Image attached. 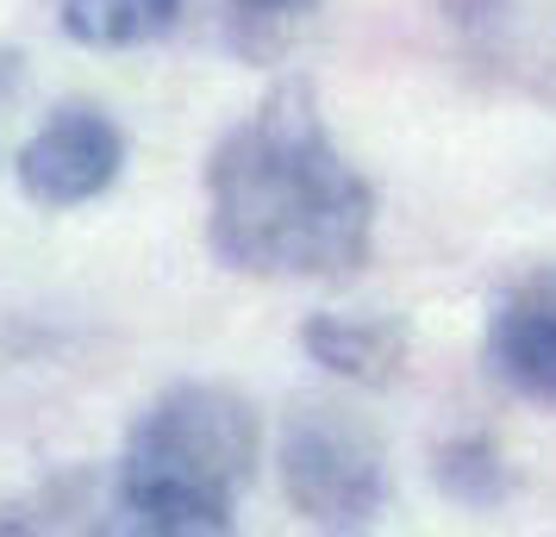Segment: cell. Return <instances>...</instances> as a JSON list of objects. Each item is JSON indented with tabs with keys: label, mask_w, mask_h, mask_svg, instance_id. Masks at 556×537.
Returning a JSON list of instances; mask_svg holds the SVG:
<instances>
[{
	"label": "cell",
	"mask_w": 556,
	"mask_h": 537,
	"mask_svg": "<svg viewBox=\"0 0 556 537\" xmlns=\"http://www.w3.org/2000/svg\"><path fill=\"white\" fill-rule=\"evenodd\" d=\"M306 357L344 375L356 387H388L406 369V332L394 319H351V312H319L301 325Z\"/></svg>",
	"instance_id": "obj_6"
},
{
	"label": "cell",
	"mask_w": 556,
	"mask_h": 537,
	"mask_svg": "<svg viewBox=\"0 0 556 537\" xmlns=\"http://www.w3.org/2000/svg\"><path fill=\"white\" fill-rule=\"evenodd\" d=\"M431 475H438V487H444L451 500H463V507H494L506 494L501 450H494L488 437H456V444H444L438 462H431Z\"/></svg>",
	"instance_id": "obj_8"
},
{
	"label": "cell",
	"mask_w": 556,
	"mask_h": 537,
	"mask_svg": "<svg viewBox=\"0 0 556 537\" xmlns=\"http://www.w3.org/2000/svg\"><path fill=\"white\" fill-rule=\"evenodd\" d=\"M119 163H126V138L119 126L94 113V106H63L51 126H38V138H26V151L13 163V176H20V194L38 206H81L106 194L113 176H119Z\"/></svg>",
	"instance_id": "obj_4"
},
{
	"label": "cell",
	"mask_w": 556,
	"mask_h": 537,
	"mask_svg": "<svg viewBox=\"0 0 556 537\" xmlns=\"http://www.w3.org/2000/svg\"><path fill=\"white\" fill-rule=\"evenodd\" d=\"M281 487L288 507L319 532H363L388 507V457L369 419L306 400L281 425Z\"/></svg>",
	"instance_id": "obj_3"
},
{
	"label": "cell",
	"mask_w": 556,
	"mask_h": 537,
	"mask_svg": "<svg viewBox=\"0 0 556 537\" xmlns=\"http://www.w3.org/2000/svg\"><path fill=\"white\" fill-rule=\"evenodd\" d=\"M206 244L269 282H338L369 263L376 188L331 144L306 81L269 88L206 156Z\"/></svg>",
	"instance_id": "obj_1"
},
{
	"label": "cell",
	"mask_w": 556,
	"mask_h": 537,
	"mask_svg": "<svg viewBox=\"0 0 556 537\" xmlns=\"http://www.w3.org/2000/svg\"><path fill=\"white\" fill-rule=\"evenodd\" d=\"M238 26H288V20H301L313 13L319 0H219Z\"/></svg>",
	"instance_id": "obj_9"
},
{
	"label": "cell",
	"mask_w": 556,
	"mask_h": 537,
	"mask_svg": "<svg viewBox=\"0 0 556 537\" xmlns=\"http://www.w3.org/2000/svg\"><path fill=\"white\" fill-rule=\"evenodd\" d=\"M251 475L256 407L219 382H181L131 425L113 469V525L144 537H219Z\"/></svg>",
	"instance_id": "obj_2"
},
{
	"label": "cell",
	"mask_w": 556,
	"mask_h": 537,
	"mask_svg": "<svg viewBox=\"0 0 556 537\" xmlns=\"http://www.w3.org/2000/svg\"><path fill=\"white\" fill-rule=\"evenodd\" d=\"M181 20V0H56V26L88 51H131L151 44Z\"/></svg>",
	"instance_id": "obj_7"
},
{
	"label": "cell",
	"mask_w": 556,
	"mask_h": 537,
	"mask_svg": "<svg viewBox=\"0 0 556 537\" xmlns=\"http://www.w3.org/2000/svg\"><path fill=\"white\" fill-rule=\"evenodd\" d=\"M488 369L526 400H556V263L531 269L488 312Z\"/></svg>",
	"instance_id": "obj_5"
},
{
	"label": "cell",
	"mask_w": 556,
	"mask_h": 537,
	"mask_svg": "<svg viewBox=\"0 0 556 537\" xmlns=\"http://www.w3.org/2000/svg\"><path fill=\"white\" fill-rule=\"evenodd\" d=\"M13 76H20V63H13V56L0 51V101H7V88H13Z\"/></svg>",
	"instance_id": "obj_10"
}]
</instances>
